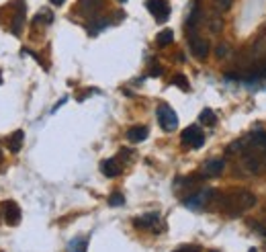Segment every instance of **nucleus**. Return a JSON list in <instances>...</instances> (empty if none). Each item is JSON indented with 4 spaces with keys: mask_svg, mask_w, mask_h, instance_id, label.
<instances>
[{
    "mask_svg": "<svg viewBox=\"0 0 266 252\" xmlns=\"http://www.w3.org/2000/svg\"><path fill=\"white\" fill-rule=\"evenodd\" d=\"M0 211H2V217L8 226H19L21 222V207L15 201H4L0 205Z\"/></svg>",
    "mask_w": 266,
    "mask_h": 252,
    "instance_id": "nucleus-6",
    "label": "nucleus"
},
{
    "mask_svg": "<svg viewBox=\"0 0 266 252\" xmlns=\"http://www.w3.org/2000/svg\"><path fill=\"white\" fill-rule=\"evenodd\" d=\"M196 21H199V10H196V6H194L193 13H191V17H189V21H187V25H189V27H194Z\"/></svg>",
    "mask_w": 266,
    "mask_h": 252,
    "instance_id": "nucleus-22",
    "label": "nucleus"
},
{
    "mask_svg": "<svg viewBox=\"0 0 266 252\" xmlns=\"http://www.w3.org/2000/svg\"><path fill=\"white\" fill-rule=\"evenodd\" d=\"M180 142H182L184 146L193 148V150H199V148L205 144V133L201 131V127H196V125H191V127H187V129L182 131Z\"/></svg>",
    "mask_w": 266,
    "mask_h": 252,
    "instance_id": "nucleus-3",
    "label": "nucleus"
},
{
    "mask_svg": "<svg viewBox=\"0 0 266 252\" xmlns=\"http://www.w3.org/2000/svg\"><path fill=\"white\" fill-rule=\"evenodd\" d=\"M145 137H147V127H145V125H133V127H129V131H127V140L133 142V144L144 142Z\"/></svg>",
    "mask_w": 266,
    "mask_h": 252,
    "instance_id": "nucleus-12",
    "label": "nucleus"
},
{
    "mask_svg": "<svg viewBox=\"0 0 266 252\" xmlns=\"http://www.w3.org/2000/svg\"><path fill=\"white\" fill-rule=\"evenodd\" d=\"M156 115H158V123H160V127L164 129V131H174V129L178 127L176 111L172 109L170 105H166V102H162V105L158 107Z\"/></svg>",
    "mask_w": 266,
    "mask_h": 252,
    "instance_id": "nucleus-2",
    "label": "nucleus"
},
{
    "mask_svg": "<svg viewBox=\"0 0 266 252\" xmlns=\"http://www.w3.org/2000/svg\"><path fill=\"white\" fill-rule=\"evenodd\" d=\"M215 53H217V58H225V55L229 53V45H227V43H219Z\"/></svg>",
    "mask_w": 266,
    "mask_h": 252,
    "instance_id": "nucleus-20",
    "label": "nucleus"
},
{
    "mask_svg": "<svg viewBox=\"0 0 266 252\" xmlns=\"http://www.w3.org/2000/svg\"><path fill=\"white\" fill-rule=\"evenodd\" d=\"M172 41H174V31L172 29H164V31H160L158 33V37H156V43L162 45V48H166V45H170Z\"/></svg>",
    "mask_w": 266,
    "mask_h": 252,
    "instance_id": "nucleus-15",
    "label": "nucleus"
},
{
    "mask_svg": "<svg viewBox=\"0 0 266 252\" xmlns=\"http://www.w3.org/2000/svg\"><path fill=\"white\" fill-rule=\"evenodd\" d=\"M248 252H258V250H256V248H250V250H248Z\"/></svg>",
    "mask_w": 266,
    "mask_h": 252,
    "instance_id": "nucleus-26",
    "label": "nucleus"
},
{
    "mask_svg": "<svg viewBox=\"0 0 266 252\" xmlns=\"http://www.w3.org/2000/svg\"><path fill=\"white\" fill-rule=\"evenodd\" d=\"M119 2H125V0H119Z\"/></svg>",
    "mask_w": 266,
    "mask_h": 252,
    "instance_id": "nucleus-28",
    "label": "nucleus"
},
{
    "mask_svg": "<svg viewBox=\"0 0 266 252\" xmlns=\"http://www.w3.org/2000/svg\"><path fill=\"white\" fill-rule=\"evenodd\" d=\"M172 84L178 86L180 90H184V93L191 90V84H189V80H187V76H184V74H176L174 78H172Z\"/></svg>",
    "mask_w": 266,
    "mask_h": 252,
    "instance_id": "nucleus-17",
    "label": "nucleus"
},
{
    "mask_svg": "<svg viewBox=\"0 0 266 252\" xmlns=\"http://www.w3.org/2000/svg\"><path fill=\"white\" fill-rule=\"evenodd\" d=\"M189 45H191V53L194 55L196 60H205L207 53H209V41L203 39V37H191L189 39Z\"/></svg>",
    "mask_w": 266,
    "mask_h": 252,
    "instance_id": "nucleus-8",
    "label": "nucleus"
},
{
    "mask_svg": "<svg viewBox=\"0 0 266 252\" xmlns=\"http://www.w3.org/2000/svg\"><path fill=\"white\" fill-rule=\"evenodd\" d=\"M123 203H125V197H123L121 193H113L111 197H109V205H111V207H119V205H123Z\"/></svg>",
    "mask_w": 266,
    "mask_h": 252,
    "instance_id": "nucleus-18",
    "label": "nucleus"
},
{
    "mask_svg": "<svg viewBox=\"0 0 266 252\" xmlns=\"http://www.w3.org/2000/svg\"><path fill=\"white\" fill-rule=\"evenodd\" d=\"M86 248H88V240L82 236L70 240V244H68V252H86Z\"/></svg>",
    "mask_w": 266,
    "mask_h": 252,
    "instance_id": "nucleus-14",
    "label": "nucleus"
},
{
    "mask_svg": "<svg viewBox=\"0 0 266 252\" xmlns=\"http://www.w3.org/2000/svg\"><path fill=\"white\" fill-rule=\"evenodd\" d=\"M213 4H215L217 10H221L223 13V10H227L231 6V0H213Z\"/></svg>",
    "mask_w": 266,
    "mask_h": 252,
    "instance_id": "nucleus-19",
    "label": "nucleus"
},
{
    "mask_svg": "<svg viewBox=\"0 0 266 252\" xmlns=\"http://www.w3.org/2000/svg\"><path fill=\"white\" fill-rule=\"evenodd\" d=\"M248 142H250V148L252 152L256 154H266V131L262 129H256L248 135Z\"/></svg>",
    "mask_w": 266,
    "mask_h": 252,
    "instance_id": "nucleus-9",
    "label": "nucleus"
},
{
    "mask_svg": "<svg viewBox=\"0 0 266 252\" xmlns=\"http://www.w3.org/2000/svg\"><path fill=\"white\" fill-rule=\"evenodd\" d=\"M51 4H55V6H62V4H64V0H51Z\"/></svg>",
    "mask_w": 266,
    "mask_h": 252,
    "instance_id": "nucleus-25",
    "label": "nucleus"
},
{
    "mask_svg": "<svg viewBox=\"0 0 266 252\" xmlns=\"http://www.w3.org/2000/svg\"><path fill=\"white\" fill-rule=\"evenodd\" d=\"M0 162H2V152H0Z\"/></svg>",
    "mask_w": 266,
    "mask_h": 252,
    "instance_id": "nucleus-27",
    "label": "nucleus"
},
{
    "mask_svg": "<svg viewBox=\"0 0 266 252\" xmlns=\"http://www.w3.org/2000/svg\"><path fill=\"white\" fill-rule=\"evenodd\" d=\"M256 205V197L250 191H234L223 199V209L229 215H238L246 209H252Z\"/></svg>",
    "mask_w": 266,
    "mask_h": 252,
    "instance_id": "nucleus-1",
    "label": "nucleus"
},
{
    "mask_svg": "<svg viewBox=\"0 0 266 252\" xmlns=\"http://www.w3.org/2000/svg\"><path fill=\"white\" fill-rule=\"evenodd\" d=\"M158 224H160V213H156V211L144 213V215L133 220V226L137 227V230H154Z\"/></svg>",
    "mask_w": 266,
    "mask_h": 252,
    "instance_id": "nucleus-7",
    "label": "nucleus"
},
{
    "mask_svg": "<svg viewBox=\"0 0 266 252\" xmlns=\"http://www.w3.org/2000/svg\"><path fill=\"white\" fill-rule=\"evenodd\" d=\"M145 6H147L149 13L156 17L158 23L168 21V17H170V4L166 2V0H147Z\"/></svg>",
    "mask_w": 266,
    "mask_h": 252,
    "instance_id": "nucleus-5",
    "label": "nucleus"
},
{
    "mask_svg": "<svg viewBox=\"0 0 266 252\" xmlns=\"http://www.w3.org/2000/svg\"><path fill=\"white\" fill-rule=\"evenodd\" d=\"M199 119H201L203 125H209V127H213V125L217 123V117H215V113H213L211 109H203Z\"/></svg>",
    "mask_w": 266,
    "mask_h": 252,
    "instance_id": "nucleus-16",
    "label": "nucleus"
},
{
    "mask_svg": "<svg viewBox=\"0 0 266 252\" xmlns=\"http://www.w3.org/2000/svg\"><path fill=\"white\" fill-rule=\"evenodd\" d=\"M23 140H25V133H23L21 129H17L13 135L8 137V150L13 152V154L21 152V148H23Z\"/></svg>",
    "mask_w": 266,
    "mask_h": 252,
    "instance_id": "nucleus-13",
    "label": "nucleus"
},
{
    "mask_svg": "<svg viewBox=\"0 0 266 252\" xmlns=\"http://www.w3.org/2000/svg\"><path fill=\"white\" fill-rule=\"evenodd\" d=\"M211 252H217V250H211Z\"/></svg>",
    "mask_w": 266,
    "mask_h": 252,
    "instance_id": "nucleus-29",
    "label": "nucleus"
},
{
    "mask_svg": "<svg viewBox=\"0 0 266 252\" xmlns=\"http://www.w3.org/2000/svg\"><path fill=\"white\" fill-rule=\"evenodd\" d=\"M149 76H162V68L160 66L152 68V70H149Z\"/></svg>",
    "mask_w": 266,
    "mask_h": 252,
    "instance_id": "nucleus-24",
    "label": "nucleus"
},
{
    "mask_svg": "<svg viewBox=\"0 0 266 252\" xmlns=\"http://www.w3.org/2000/svg\"><path fill=\"white\" fill-rule=\"evenodd\" d=\"M174 252H201L196 246H182V248H178V250H174Z\"/></svg>",
    "mask_w": 266,
    "mask_h": 252,
    "instance_id": "nucleus-23",
    "label": "nucleus"
},
{
    "mask_svg": "<svg viewBox=\"0 0 266 252\" xmlns=\"http://www.w3.org/2000/svg\"><path fill=\"white\" fill-rule=\"evenodd\" d=\"M223 168H225V162L221 158H213V160H207V162L203 164V173L207 176H219L223 173Z\"/></svg>",
    "mask_w": 266,
    "mask_h": 252,
    "instance_id": "nucleus-10",
    "label": "nucleus"
},
{
    "mask_svg": "<svg viewBox=\"0 0 266 252\" xmlns=\"http://www.w3.org/2000/svg\"><path fill=\"white\" fill-rule=\"evenodd\" d=\"M100 173L105 176H109V178L119 176L121 175V164L115 158H107V160H102L100 162Z\"/></svg>",
    "mask_w": 266,
    "mask_h": 252,
    "instance_id": "nucleus-11",
    "label": "nucleus"
},
{
    "mask_svg": "<svg viewBox=\"0 0 266 252\" xmlns=\"http://www.w3.org/2000/svg\"><path fill=\"white\" fill-rule=\"evenodd\" d=\"M213 195H215L213 189H201V191H196V193L189 195V197L184 199L182 203L187 205L189 209H201V207H205V205L213 199Z\"/></svg>",
    "mask_w": 266,
    "mask_h": 252,
    "instance_id": "nucleus-4",
    "label": "nucleus"
},
{
    "mask_svg": "<svg viewBox=\"0 0 266 252\" xmlns=\"http://www.w3.org/2000/svg\"><path fill=\"white\" fill-rule=\"evenodd\" d=\"M39 21H45V23H51L53 19H51V13H49V10H41V13L37 15V19H35V23H39Z\"/></svg>",
    "mask_w": 266,
    "mask_h": 252,
    "instance_id": "nucleus-21",
    "label": "nucleus"
}]
</instances>
